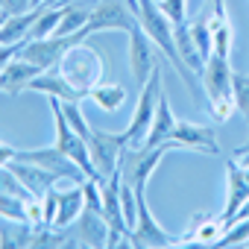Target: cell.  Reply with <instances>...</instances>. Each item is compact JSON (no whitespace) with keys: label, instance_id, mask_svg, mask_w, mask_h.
Returning a JSON list of instances; mask_svg holds the SVG:
<instances>
[{"label":"cell","instance_id":"cell-1","mask_svg":"<svg viewBox=\"0 0 249 249\" xmlns=\"http://www.w3.org/2000/svg\"><path fill=\"white\" fill-rule=\"evenodd\" d=\"M138 21H141V27H144V33L153 38V44L170 59V65H173V71L182 76V82H185V88L191 91V94H202V85H199V76L182 62V56H179V50H176V38H173V21L159 9V3L156 0H138Z\"/></svg>","mask_w":249,"mask_h":249},{"label":"cell","instance_id":"cell-2","mask_svg":"<svg viewBox=\"0 0 249 249\" xmlns=\"http://www.w3.org/2000/svg\"><path fill=\"white\" fill-rule=\"evenodd\" d=\"M231 65L226 56H217L211 53L199 71V85H202V94L208 100V111L217 123H226L237 108H234V100H231Z\"/></svg>","mask_w":249,"mask_h":249},{"label":"cell","instance_id":"cell-3","mask_svg":"<svg viewBox=\"0 0 249 249\" xmlns=\"http://www.w3.org/2000/svg\"><path fill=\"white\" fill-rule=\"evenodd\" d=\"M59 71L65 73V79L88 100V91L94 85L103 82V73H106V59L100 50H94L88 41H76L59 62Z\"/></svg>","mask_w":249,"mask_h":249},{"label":"cell","instance_id":"cell-4","mask_svg":"<svg viewBox=\"0 0 249 249\" xmlns=\"http://www.w3.org/2000/svg\"><path fill=\"white\" fill-rule=\"evenodd\" d=\"M164 91V71L156 65L153 76L141 85V94H138V103H135V111L126 123V129H123V141L129 147H144L147 141V132H150V123L156 117V106H159V97Z\"/></svg>","mask_w":249,"mask_h":249},{"label":"cell","instance_id":"cell-5","mask_svg":"<svg viewBox=\"0 0 249 249\" xmlns=\"http://www.w3.org/2000/svg\"><path fill=\"white\" fill-rule=\"evenodd\" d=\"M167 150H170L167 144L161 147H129L126 144L120 153V164H117L120 182H126L135 194H147V182L156 173V167L161 164Z\"/></svg>","mask_w":249,"mask_h":249},{"label":"cell","instance_id":"cell-6","mask_svg":"<svg viewBox=\"0 0 249 249\" xmlns=\"http://www.w3.org/2000/svg\"><path fill=\"white\" fill-rule=\"evenodd\" d=\"M135 27H141V21H138V12L129 9L126 0H97L91 6V18H88L85 30H79V33H82V38H88L94 33H108V30L129 33Z\"/></svg>","mask_w":249,"mask_h":249},{"label":"cell","instance_id":"cell-7","mask_svg":"<svg viewBox=\"0 0 249 249\" xmlns=\"http://www.w3.org/2000/svg\"><path fill=\"white\" fill-rule=\"evenodd\" d=\"M123 147H126V141H123L120 132L91 129V135H88V153H91V164H94L97 182H103V179H108V176L117 173Z\"/></svg>","mask_w":249,"mask_h":249},{"label":"cell","instance_id":"cell-8","mask_svg":"<svg viewBox=\"0 0 249 249\" xmlns=\"http://www.w3.org/2000/svg\"><path fill=\"white\" fill-rule=\"evenodd\" d=\"M76 41H85L82 33L76 36H47V38H30L24 47H21V59L33 62L36 68L47 71V68H59L62 56L76 44Z\"/></svg>","mask_w":249,"mask_h":249},{"label":"cell","instance_id":"cell-9","mask_svg":"<svg viewBox=\"0 0 249 249\" xmlns=\"http://www.w3.org/2000/svg\"><path fill=\"white\" fill-rule=\"evenodd\" d=\"M170 150H194V153H205V156H220V141H217V129L208 123H191V120H179L176 129L167 141Z\"/></svg>","mask_w":249,"mask_h":249},{"label":"cell","instance_id":"cell-10","mask_svg":"<svg viewBox=\"0 0 249 249\" xmlns=\"http://www.w3.org/2000/svg\"><path fill=\"white\" fill-rule=\"evenodd\" d=\"M135 196H138V220L129 231V243L132 246H179V237L161 229V223L153 217L147 205V194H135Z\"/></svg>","mask_w":249,"mask_h":249},{"label":"cell","instance_id":"cell-11","mask_svg":"<svg viewBox=\"0 0 249 249\" xmlns=\"http://www.w3.org/2000/svg\"><path fill=\"white\" fill-rule=\"evenodd\" d=\"M18 159H24V161H33V164H41L44 170H50V173H56L62 182H85L88 176L82 173V167L71 159V156H65L59 147H41V150H18Z\"/></svg>","mask_w":249,"mask_h":249},{"label":"cell","instance_id":"cell-12","mask_svg":"<svg viewBox=\"0 0 249 249\" xmlns=\"http://www.w3.org/2000/svg\"><path fill=\"white\" fill-rule=\"evenodd\" d=\"M156 47H153V38L144 33V27H135L129 30V71L135 76L138 85H144L153 71H156Z\"/></svg>","mask_w":249,"mask_h":249},{"label":"cell","instance_id":"cell-13","mask_svg":"<svg viewBox=\"0 0 249 249\" xmlns=\"http://www.w3.org/2000/svg\"><path fill=\"white\" fill-rule=\"evenodd\" d=\"M226 208H223V214H220V220H223V229H226V223L237 214V208L249 199V176L243 173V167L234 161V159H229L226 161Z\"/></svg>","mask_w":249,"mask_h":249},{"label":"cell","instance_id":"cell-14","mask_svg":"<svg viewBox=\"0 0 249 249\" xmlns=\"http://www.w3.org/2000/svg\"><path fill=\"white\" fill-rule=\"evenodd\" d=\"M85 208V188L82 182H62L59 185V205H56V220L53 229H71L76 217Z\"/></svg>","mask_w":249,"mask_h":249},{"label":"cell","instance_id":"cell-15","mask_svg":"<svg viewBox=\"0 0 249 249\" xmlns=\"http://www.w3.org/2000/svg\"><path fill=\"white\" fill-rule=\"evenodd\" d=\"M41 73V68H36L33 62L15 56L3 71H0V94H9V97H18L21 91L30 88V82Z\"/></svg>","mask_w":249,"mask_h":249},{"label":"cell","instance_id":"cell-16","mask_svg":"<svg viewBox=\"0 0 249 249\" xmlns=\"http://www.w3.org/2000/svg\"><path fill=\"white\" fill-rule=\"evenodd\" d=\"M9 170L27 185V191L33 194V196H44L53 185H62V179L56 176V173H50V170H44L41 164H33V161H24V159H15L12 164H9Z\"/></svg>","mask_w":249,"mask_h":249},{"label":"cell","instance_id":"cell-17","mask_svg":"<svg viewBox=\"0 0 249 249\" xmlns=\"http://www.w3.org/2000/svg\"><path fill=\"white\" fill-rule=\"evenodd\" d=\"M76 231L73 237L82 243V246H91V249H100L106 246V237H108V223L103 217V211H94V208H82V214L76 217Z\"/></svg>","mask_w":249,"mask_h":249},{"label":"cell","instance_id":"cell-18","mask_svg":"<svg viewBox=\"0 0 249 249\" xmlns=\"http://www.w3.org/2000/svg\"><path fill=\"white\" fill-rule=\"evenodd\" d=\"M27 91H38V94H44V97H56V100H76V103H82L85 97L65 79V73L59 71V68H47V71H41L33 82H30V88Z\"/></svg>","mask_w":249,"mask_h":249},{"label":"cell","instance_id":"cell-19","mask_svg":"<svg viewBox=\"0 0 249 249\" xmlns=\"http://www.w3.org/2000/svg\"><path fill=\"white\" fill-rule=\"evenodd\" d=\"M220 234H223V220L220 217L196 214L191 229L185 234H179V246H214Z\"/></svg>","mask_w":249,"mask_h":249},{"label":"cell","instance_id":"cell-20","mask_svg":"<svg viewBox=\"0 0 249 249\" xmlns=\"http://www.w3.org/2000/svg\"><path fill=\"white\" fill-rule=\"evenodd\" d=\"M176 117H173V108H170V100H167V91H161L159 97V106H156V117L150 123V132H147V141L144 147H161L170 141L173 129H176Z\"/></svg>","mask_w":249,"mask_h":249},{"label":"cell","instance_id":"cell-21","mask_svg":"<svg viewBox=\"0 0 249 249\" xmlns=\"http://www.w3.org/2000/svg\"><path fill=\"white\" fill-rule=\"evenodd\" d=\"M38 6H33L30 12H21V15H6L3 27H0V44H27L30 41V30L38 18Z\"/></svg>","mask_w":249,"mask_h":249},{"label":"cell","instance_id":"cell-22","mask_svg":"<svg viewBox=\"0 0 249 249\" xmlns=\"http://www.w3.org/2000/svg\"><path fill=\"white\" fill-rule=\"evenodd\" d=\"M173 38H176V50H179L182 62L199 76V71H202V65H205V56L199 53V47H196V41H194V36H191V27H188L185 21L173 27Z\"/></svg>","mask_w":249,"mask_h":249},{"label":"cell","instance_id":"cell-23","mask_svg":"<svg viewBox=\"0 0 249 249\" xmlns=\"http://www.w3.org/2000/svg\"><path fill=\"white\" fill-rule=\"evenodd\" d=\"M88 100L97 106V108H103V111H117L123 103H126V88L123 85H117V82H100V85H94L91 91H88Z\"/></svg>","mask_w":249,"mask_h":249},{"label":"cell","instance_id":"cell-24","mask_svg":"<svg viewBox=\"0 0 249 249\" xmlns=\"http://www.w3.org/2000/svg\"><path fill=\"white\" fill-rule=\"evenodd\" d=\"M88 18H91V6L88 3H82V0H76V3H65V15H62L59 30L53 36H76L79 30H85Z\"/></svg>","mask_w":249,"mask_h":249},{"label":"cell","instance_id":"cell-25","mask_svg":"<svg viewBox=\"0 0 249 249\" xmlns=\"http://www.w3.org/2000/svg\"><path fill=\"white\" fill-rule=\"evenodd\" d=\"M188 27H191V36H194V41H196L199 53L208 59V56L214 53V30H211V24H208V9H205L194 24H188Z\"/></svg>","mask_w":249,"mask_h":249},{"label":"cell","instance_id":"cell-26","mask_svg":"<svg viewBox=\"0 0 249 249\" xmlns=\"http://www.w3.org/2000/svg\"><path fill=\"white\" fill-rule=\"evenodd\" d=\"M231 100H234V108L249 123V73L234 71V76H231Z\"/></svg>","mask_w":249,"mask_h":249},{"label":"cell","instance_id":"cell-27","mask_svg":"<svg viewBox=\"0 0 249 249\" xmlns=\"http://www.w3.org/2000/svg\"><path fill=\"white\" fill-rule=\"evenodd\" d=\"M246 240H249V220H237V223H231V226H226L223 229V234L217 237V243L214 246H246Z\"/></svg>","mask_w":249,"mask_h":249},{"label":"cell","instance_id":"cell-28","mask_svg":"<svg viewBox=\"0 0 249 249\" xmlns=\"http://www.w3.org/2000/svg\"><path fill=\"white\" fill-rule=\"evenodd\" d=\"M231 41H234V36H231V24H223V27H217L214 30V53L217 56H231Z\"/></svg>","mask_w":249,"mask_h":249},{"label":"cell","instance_id":"cell-29","mask_svg":"<svg viewBox=\"0 0 249 249\" xmlns=\"http://www.w3.org/2000/svg\"><path fill=\"white\" fill-rule=\"evenodd\" d=\"M159 9H161L173 24H182L185 15H188V0H159Z\"/></svg>","mask_w":249,"mask_h":249},{"label":"cell","instance_id":"cell-30","mask_svg":"<svg viewBox=\"0 0 249 249\" xmlns=\"http://www.w3.org/2000/svg\"><path fill=\"white\" fill-rule=\"evenodd\" d=\"M36 6V0H0V9L6 15H21V12H30Z\"/></svg>","mask_w":249,"mask_h":249},{"label":"cell","instance_id":"cell-31","mask_svg":"<svg viewBox=\"0 0 249 249\" xmlns=\"http://www.w3.org/2000/svg\"><path fill=\"white\" fill-rule=\"evenodd\" d=\"M21 47L24 44H0V71H3L15 56H21Z\"/></svg>","mask_w":249,"mask_h":249},{"label":"cell","instance_id":"cell-32","mask_svg":"<svg viewBox=\"0 0 249 249\" xmlns=\"http://www.w3.org/2000/svg\"><path fill=\"white\" fill-rule=\"evenodd\" d=\"M15 159H18V147H12V144H6V141H0V167L12 164Z\"/></svg>","mask_w":249,"mask_h":249},{"label":"cell","instance_id":"cell-33","mask_svg":"<svg viewBox=\"0 0 249 249\" xmlns=\"http://www.w3.org/2000/svg\"><path fill=\"white\" fill-rule=\"evenodd\" d=\"M65 3H76V0H44L41 6H65ZM82 3H88V6H94L97 0H82Z\"/></svg>","mask_w":249,"mask_h":249},{"label":"cell","instance_id":"cell-34","mask_svg":"<svg viewBox=\"0 0 249 249\" xmlns=\"http://www.w3.org/2000/svg\"><path fill=\"white\" fill-rule=\"evenodd\" d=\"M6 220H9V217H3V214H0V226H3V223H6Z\"/></svg>","mask_w":249,"mask_h":249},{"label":"cell","instance_id":"cell-35","mask_svg":"<svg viewBox=\"0 0 249 249\" xmlns=\"http://www.w3.org/2000/svg\"><path fill=\"white\" fill-rule=\"evenodd\" d=\"M41 3H44V0H36V6H41Z\"/></svg>","mask_w":249,"mask_h":249}]
</instances>
